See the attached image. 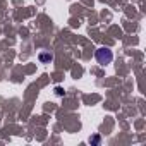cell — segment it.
<instances>
[{
	"label": "cell",
	"instance_id": "cell-1",
	"mask_svg": "<svg viewBox=\"0 0 146 146\" xmlns=\"http://www.w3.org/2000/svg\"><path fill=\"white\" fill-rule=\"evenodd\" d=\"M95 57H96V60H98V64H102V65H107V64H110L112 60H113V53H112V50H108V48H98L96 50V53H95Z\"/></svg>",
	"mask_w": 146,
	"mask_h": 146
},
{
	"label": "cell",
	"instance_id": "cell-4",
	"mask_svg": "<svg viewBox=\"0 0 146 146\" xmlns=\"http://www.w3.org/2000/svg\"><path fill=\"white\" fill-rule=\"evenodd\" d=\"M98 141H100V136H95V137L91 139V143H98Z\"/></svg>",
	"mask_w": 146,
	"mask_h": 146
},
{
	"label": "cell",
	"instance_id": "cell-2",
	"mask_svg": "<svg viewBox=\"0 0 146 146\" xmlns=\"http://www.w3.org/2000/svg\"><path fill=\"white\" fill-rule=\"evenodd\" d=\"M38 58H40V62L46 64V62H52V60H53V55H52L50 52H41V53L38 55Z\"/></svg>",
	"mask_w": 146,
	"mask_h": 146
},
{
	"label": "cell",
	"instance_id": "cell-3",
	"mask_svg": "<svg viewBox=\"0 0 146 146\" xmlns=\"http://www.w3.org/2000/svg\"><path fill=\"white\" fill-rule=\"evenodd\" d=\"M55 93H57L58 96H62V95H64V90H62V88H55Z\"/></svg>",
	"mask_w": 146,
	"mask_h": 146
}]
</instances>
